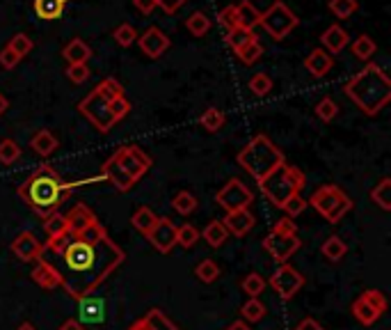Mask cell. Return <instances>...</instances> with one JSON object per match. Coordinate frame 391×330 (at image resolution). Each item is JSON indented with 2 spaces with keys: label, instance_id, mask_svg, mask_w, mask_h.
I'll use <instances>...</instances> for the list:
<instances>
[{
  "label": "cell",
  "instance_id": "6da1fadb",
  "mask_svg": "<svg viewBox=\"0 0 391 330\" xmlns=\"http://www.w3.org/2000/svg\"><path fill=\"white\" fill-rule=\"evenodd\" d=\"M69 220V234L62 241L44 243L62 261L57 268L62 287L71 298L92 296L108 277L124 264L126 252L108 236L103 225L85 205H73L64 214Z\"/></svg>",
  "mask_w": 391,
  "mask_h": 330
},
{
  "label": "cell",
  "instance_id": "7a4b0ae2",
  "mask_svg": "<svg viewBox=\"0 0 391 330\" xmlns=\"http://www.w3.org/2000/svg\"><path fill=\"white\" fill-rule=\"evenodd\" d=\"M76 186H82V184L80 182L66 184L51 165H39V168L19 186L17 193L37 216L46 218V216L57 211V207L62 205V202L69 200V195Z\"/></svg>",
  "mask_w": 391,
  "mask_h": 330
},
{
  "label": "cell",
  "instance_id": "3957f363",
  "mask_svg": "<svg viewBox=\"0 0 391 330\" xmlns=\"http://www.w3.org/2000/svg\"><path fill=\"white\" fill-rule=\"evenodd\" d=\"M343 92L364 115L373 117L378 115L391 99V80L382 67L371 62L359 73L345 80Z\"/></svg>",
  "mask_w": 391,
  "mask_h": 330
},
{
  "label": "cell",
  "instance_id": "277c9868",
  "mask_svg": "<svg viewBox=\"0 0 391 330\" xmlns=\"http://www.w3.org/2000/svg\"><path fill=\"white\" fill-rule=\"evenodd\" d=\"M236 161L252 179L261 182V179L268 177L277 165L284 163V154L268 136L259 133V136H254L243 149H240Z\"/></svg>",
  "mask_w": 391,
  "mask_h": 330
},
{
  "label": "cell",
  "instance_id": "5b68a950",
  "mask_svg": "<svg viewBox=\"0 0 391 330\" xmlns=\"http://www.w3.org/2000/svg\"><path fill=\"white\" fill-rule=\"evenodd\" d=\"M307 186V177L302 170L293 168L287 161L282 165H277V168L270 172L268 177H263L259 182V189L261 193L266 195L268 202H273L275 207H284L287 205V200L293 198V195H298Z\"/></svg>",
  "mask_w": 391,
  "mask_h": 330
},
{
  "label": "cell",
  "instance_id": "8992f818",
  "mask_svg": "<svg viewBox=\"0 0 391 330\" xmlns=\"http://www.w3.org/2000/svg\"><path fill=\"white\" fill-rule=\"evenodd\" d=\"M263 250H266L277 264H287L293 254H295V250H300L295 223L291 218L277 220L275 227L268 232L266 238H263Z\"/></svg>",
  "mask_w": 391,
  "mask_h": 330
},
{
  "label": "cell",
  "instance_id": "52a82bcc",
  "mask_svg": "<svg viewBox=\"0 0 391 330\" xmlns=\"http://www.w3.org/2000/svg\"><path fill=\"white\" fill-rule=\"evenodd\" d=\"M307 205L313 207L322 218L334 225L352 209V200L339 189V186L325 184V186H320V189H316L311 193V198L307 200Z\"/></svg>",
  "mask_w": 391,
  "mask_h": 330
},
{
  "label": "cell",
  "instance_id": "ba28073f",
  "mask_svg": "<svg viewBox=\"0 0 391 330\" xmlns=\"http://www.w3.org/2000/svg\"><path fill=\"white\" fill-rule=\"evenodd\" d=\"M259 26H263V30H266L273 40L280 42L284 37H289L291 30L298 26V17L282 3V0H275V3L261 14Z\"/></svg>",
  "mask_w": 391,
  "mask_h": 330
},
{
  "label": "cell",
  "instance_id": "9c48e42d",
  "mask_svg": "<svg viewBox=\"0 0 391 330\" xmlns=\"http://www.w3.org/2000/svg\"><path fill=\"white\" fill-rule=\"evenodd\" d=\"M78 110L85 115L89 122H92L96 129L101 133H108L112 126L117 124V119L112 117V110H110V101L99 92V89H92L85 99L78 103Z\"/></svg>",
  "mask_w": 391,
  "mask_h": 330
},
{
  "label": "cell",
  "instance_id": "30bf717a",
  "mask_svg": "<svg viewBox=\"0 0 391 330\" xmlns=\"http://www.w3.org/2000/svg\"><path fill=\"white\" fill-rule=\"evenodd\" d=\"M215 202L220 205L224 211H240V209H250L254 202V193L240 182V179H229L220 191L215 193Z\"/></svg>",
  "mask_w": 391,
  "mask_h": 330
},
{
  "label": "cell",
  "instance_id": "8fae6325",
  "mask_svg": "<svg viewBox=\"0 0 391 330\" xmlns=\"http://www.w3.org/2000/svg\"><path fill=\"white\" fill-rule=\"evenodd\" d=\"M270 287L280 294V298L291 301V298L304 287V275L300 273L298 268H293L291 264H280V268L270 275Z\"/></svg>",
  "mask_w": 391,
  "mask_h": 330
},
{
  "label": "cell",
  "instance_id": "7c38bea8",
  "mask_svg": "<svg viewBox=\"0 0 391 330\" xmlns=\"http://www.w3.org/2000/svg\"><path fill=\"white\" fill-rule=\"evenodd\" d=\"M112 156H115V161L122 165L126 172H129L135 182H140V179L149 172V168H152V159H149V156L135 145H126L122 149H117Z\"/></svg>",
  "mask_w": 391,
  "mask_h": 330
},
{
  "label": "cell",
  "instance_id": "4fadbf2b",
  "mask_svg": "<svg viewBox=\"0 0 391 330\" xmlns=\"http://www.w3.org/2000/svg\"><path fill=\"white\" fill-rule=\"evenodd\" d=\"M147 238L158 252L167 254V252H172V248L176 245V225L170 218H158L154 223V227L149 229Z\"/></svg>",
  "mask_w": 391,
  "mask_h": 330
},
{
  "label": "cell",
  "instance_id": "5bb4252c",
  "mask_svg": "<svg viewBox=\"0 0 391 330\" xmlns=\"http://www.w3.org/2000/svg\"><path fill=\"white\" fill-rule=\"evenodd\" d=\"M44 243L37 238L33 232H21V234L12 241V252L17 254L21 261H37L44 254Z\"/></svg>",
  "mask_w": 391,
  "mask_h": 330
},
{
  "label": "cell",
  "instance_id": "9a60e30c",
  "mask_svg": "<svg viewBox=\"0 0 391 330\" xmlns=\"http://www.w3.org/2000/svg\"><path fill=\"white\" fill-rule=\"evenodd\" d=\"M138 44H140L142 53H145L147 58H154L156 60V58H161L165 51L170 49V37L165 35L161 28L152 26V28H147V33L140 37Z\"/></svg>",
  "mask_w": 391,
  "mask_h": 330
},
{
  "label": "cell",
  "instance_id": "2e32d148",
  "mask_svg": "<svg viewBox=\"0 0 391 330\" xmlns=\"http://www.w3.org/2000/svg\"><path fill=\"white\" fill-rule=\"evenodd\" d=\"M129 330H181V328H179L163 310L152 307V310L142 314L140 319H135L129 326Z\"/></svg>",
  "mask_w": 391,
  "mask_h": 330
},
{
  "label": "cell",
  "instance_id": "e0dca14e",
  "mask_svg": "<svg viewBox=\"0 0 391 330\" xmlns=\"http://www.w3.org/2000/svg\"><path fill=\"white\" fill-rule=\"evenodd\" d=\"M78 321L82 326H99L105 321V301L96 296H85L78 301Z\"/></svg>",
  "mask_w": 391,
  "mask_h": 330
},
{
  "label": "cell",
  "instance_id": "ac0fdd59",
  "mask_svg": "<svg viewBox=\"0 0 391 330\" xmlns=\"http://www.w3.org/2000/svg\"><path fill=\"white\" fill-rule=\"evenodd\" d=\"M101 177L105 179V182H110L112 186H115L119 193H129L133 186L138 184V182H135V179L129 175V172H126L122 165L115 161V156H110V159L105 161V165H103V175H101Z\"/></svg>",
  "mask_w": 391,
  "mask_h": 330
},
{
  "label": "cell",
  "instance_id": "d6986e66",
  "mask_svg": "<svg viewBox=\"0 0 391 330\" xmlns=\"http://www.w3.org/2000/svg\"><path fill=\"white\" fill-rule=\"evenodd\" d=\"M222 225L227 227L229 234L245 236V234H250V232L254 229L257 218H254V214L250 211V209H240V211H229L227 218L222 220Z\"/></svg>",
  "mask_w": 391,
  "mask_h": 330
},
{
  "label": "cell",
  "instance_id": "ffe728a7",
  "mask_svg": "<svg viewBox=\"0 0 391 330\" xmlns=\"http://www.w3.org/2000/svg\"><path fill=\"white\" fill-rule=\"evenodd\" d=\"M30 275H33V280L46 291L62 287V275H60L57 268L53 264H48L46 259H37V264H35L33 273H30Z\"/></svg>",
  "mask_w": 391,
  "mask_h": 330
},
{
  "label": "cell",
  "instance_id": "44dd1931",
  "mask_svg": "<svg viewBox=\"0 0 391 330\" xmlns=\"http://www.w3.org/2000/svg\"><path fill=\"white\" fill-rule=\"evenodd\" d=\"M322 46L327 49V53L329 55H339L341 51L348 46V42H350V37H348V33H345V30L341 28V26H329L325 33H322Z\"/></svg>",
  "mask_w": 391,
  "mask_h": 330
},
{
  "label": "cell",
  "instance_id": "7402d4cb",
  "mask_svg": "<svg viewBox=\"0 0 391 330\" xmlns=\"http://www.w3.org/2000/svg\"><path fill=\"white\" fill-rule=\"evenodd\" d=\"M44 232H46L48 241L46 243H55L62 241V238L69 234V220H66L64 214H51L44 218Z\"/></svg>",
  "mask_w": 391,
  "mask_h": 330
},
{
  "label": "cell",
  "instance_id": "603a6c76",
  "mask_svg": "<svg viewBox=\"0 0 391 330\" xmlns=\"http://www.w3.org/2000/svg\"><path fill=\"white\" fill-rule=\"evenodd\" d=\"M304 67H307V71H309L311 76L322 78L329 69H332V55H329L327 51H322V49H313L311 53L307 55Z\"/></svg>",
  "mask_w": 391,
  "mask_h": 330
},
{
  "label": "cell",
  "instance_id": "cb8c5ba5",
  "mask_svg": "<svg viewBox=\"0 0 391 330\" xmlns=\"http://www.w3.org/2000/svg\"><path fill=\"white\" fill-rule=\"evenodd\" d=\"M30 147H33V152L37 156H42V159H48V156L57 149V138L53 136L48 129H39L33 138H30Z\"/></svg>",
  "mask_w": 391,
  "mask_h": 330
},
{
  "label": "cell",
  "instance_id": "d4e9b609",
  "mask_svg": "<svg viewBox=\"0 0 391 330\" xmlns=\"http://www.w3.org/2000/svg\"><path fill=\"white\" fill-rule=\"evenodd\" d=\"M62 58L69 64H87V60L92 58V49H89L82 40H71L62 49Z\"/></svg>",
  "mask_w": 391,
  "mask_h": 330
},
{
  "label": "cell",
  "instance_id": "484cf974",
  "mask_svg": "<svg viewBox=\"0 0 391 330\" xmlns=\"http://www.w3.org/2000/svg\"><path fill=\"white\" fill-rule=\"evenodd\" d=\"M204 241L210 245V248H222L224 243H227V238H229V232L227 227L222 225V220H213V223H208L204 232L199 234Z\"/></svg>",
  "mask_w": 391,
  "mask_h": 330
},
{
  "label": "cell",
  "instance_id": "4316f807",
  "mask_svg": "<svg viewBox=\"0 0 391 330\" xmlns=\"http://www.w3.org/2000/svg\"><path fill=\"white\" fill-rule=\"evenodd\" d=\"M236 12H238V26H240V28L254 30V26H259L261 12L250 3V0H243V3H238V5H236Z\"/></svg>",
  "mask_w": 391,
  "mask_h": 330
},
{
  "label": "cell",
  "instance_id": "83f0119b",
  "mask_svg": "<svg viewBox=\"0 0 391 330\" xmlns=\"http://www.w3.org/2000/svg\"><path fill=\"white\" fill-rule=\"evenodd\" d=\"M66 0H35V14L44 21H55L64 12Z\"/></svg>",
  "mask_w": 391,
  "mask_h": 330
},
{
  "label": "cell",
  "instance_id": "f1b7e54d",
  "mask_svg": "<svg viewBox=\"0 0 391 330\" xmlns=\"http://www.w3.org/2000/svg\"><path fill=\"white\" fill-rule=\"evenodd\" d=\"M371 200L385 211H391V179L385 177L371 189Z\"/></svg>",
  "mask_w": 391,
  "mask_h": 330
},
{
  "label": "cell",
  "instance_id": "f546056e",
  "mask_svg": "<svg viewBox=\"0 0 391 330\" xmlns=\"http://www.w3.org/2000/svg\"><path fill=\"white\" fill-rule=\"evenodd\" d=\"M227 42H229V46L236 51H243L247 44H252V42H257V35H254V30H245V28H231L229 30V35H227Z\"/></svg>",
  "mask_w": 391,
  "mask_h": 330
},
{
  "label": "cell",
  "instance_id": "4dcf8cb0",
  "mask_svg": "<svg viewBox=\"0 0 391 330\" xmlns=\"http://www.w3.org/2000/svg\"><path fill=\"white\" fill-rule=\"evenodd\" d=\"M156 220H158V216H156L149 207H140L138 211L131 216V225H133V227L138 229V232H142L145 236L149 234V229L154 227Z\"/></svg>",
  "mask_w": 391,
  "mask_h": 330
},
{
  "label": "cell",
  "instance_id": "1f68e13d",
  "mask_svg": "<svg viewBox=\"0 0 391 330\" xmlns=\"http://www.w3.org/2000/svg\"><path fill=\"white\" fill-rule=\"evenodd\" d=\"M350 310H352V314H355V319H357L362 326H373L375 321H378V319L382 317V314L375 312L371 305L364 303L362 298H357V301L350 305Z\"/></svg>",
  "mask_w": 391,
  "mask_h": 330
},
{
  "label": "cell",
  "instance_id": "d6a6232c",
  "mask_svg": "<svg viewBox=\"0 0 391 330\" xmlns=\"http://www.w3.org/2000/svg\"><path fill=\"white\" fill-rule=\"evenodd\" d=\"M172 207H174V211H176V214L190 216L192 211H197L199 202H197V198H194V195H192L190 191H181V193H176V195H174V200H172Z\"/></svg>",
  "mask_w": 391,
  "mask_h": 330
},
{
  "label": "cell",
  "instance_id": "836d02e7",
  "mask_svg": "<svg viewBox=\"0 0 391 330\" xmlns=\"http://www.w3.org/2000/svg\"><path fill=\"white\" fill-rule=\"evenodd\" d=\"M345 252H348V245L343 243V238L339 236H327L325 243H322V254L329 259V261H341L345 257Z\"/></svg>",
  "mask_w": 391,
  "mask_h": 330
},
{
  "label": "cell",
  "instance_id": "e575fe53",
  "mask_svg": "<svg viewBox=\"0 0 391 330\" xmlns=\"http://www.w3.org/2000/svg\"><path fill=\"white\" fill-rule=\"evenodd\" d=\"M240 314H243L245 324H257V321H263V317H266V305L259 298H250V301L240 307Z\"/></svg>",
  "mask_w": 391,
  "mask_h": 330
},
{
  "label": "cell",
  "instance_id": "d590c367",
  "mask_svg": "<svg viewBox=\"0 0 391 330\" xmlns=\"http://www.w3.org/2000/svg\"><path fill=\"white\" fill-rule=\"evenodd\" d=\"M185 28H188V33L194 35V37H204V35H208V30H210V19L206 17L204 12H194V14L188 17Z\"/></svg>",
  "mask_w": 391,
  "mask_h": 330
},
{
  "label": "cell",
  "instance_id": "8d00e7d4",
  "mask_svg": "<svg viewBox=\"0 0 391 330\" xmlns=\"http://www.w3.org/2000/svg\"><path fill=\"white\" fill-rule=\"evenodd\" d=\"M375 51H378V46H375V42L368 35H359L357 40L352 42V55L364 60V62L375 55Z\"/></svg>",
  "mask_w": 391,
  "mask_h": 330
},
{
  "label": "cell",
  "instance_id": "74e56055",
  "mask_svg": "<svg viewBox=\"0 0 391 330\" xmlns=\"http://www.w3.org/2000/svg\"><path fill=\"white\" fill-rule=\"evenodd\" d=\"M199 124H201V129H206L208 133L220 131V129H222V124H224L222 110H217V108H206L204 112H201Z\"/></svg>",
  "mask_w": 391,
  "mask_h": 330
},
{
  "label": "cell",
  "instance_id": "f35d334b",
  "mask_svg": "<svg viewBox=\"0 0 391 330\" xmlns=\"http://www.w3.org/2000/svg\"><path fill=\"white\" fill-rule=\"evenodd\" d=\"M21 159V147L17 140L12 138H5L0 140V163L3 165H12Z\"/></svg>",
  "mask_w": 391,
  "mask_h": 330
},
{
  "label": "cell",
  "instance_id": "ab89813d",
  "mask_svg": "<svg viewBox=\"0 0 391 330\" xmlns=\"http://www.w3.org/2000/svg\"><path fill=\"white\" fill-rule=\"evenodd\" d=\"M194 275H197L201 282L210 284L220 277V266H217L213 259H204V261H199L197 268H194Z\"/></svg>",
  "mask_w": 391,
  "mask_h": 330
},
{
  "label": "cell",
  "instance_id": "60d3db41",
  "mask_svg": "<svg viewBox=\"0 0 391 330\" xmlns=\"http://www.w3.org/2000/svg\"><path fill=\"white\" fill-rule=\"evenodd\" d=\"M199 238V229L194 227V225H181V227H176V245L185 248V250H190V248L197 243Z\"/></svg>",
  "mask_w": 391,
  "mask_h": 330
},
{
  "label": "cell",
  "instance_id": "b9f144b4",
  "mask_svg": "<svg viewBox=\"0 0 391 330\" xmlns=\"http://www.w3.org/2000/svg\"><path fill=\"white\" fill-rule=\"evenodd\" d=\"M243 291L250 298H259V294H263V289H266V280H263V275L259 273H250V275H245V280H243Z\"/></svg>",
  "mask_w": 391,
  "mask_h": 330
},
{
  "label": "cell",
  "instance_id": "7bdbcfd3",
  "mask_svg": "<svg viewBox=\"0 0 391 330\" xmlns=\"http://www.w3.org/2000/svg\"><path fill=\"white\" fill-rule=\"evenodd\" d=\"M247 85H250V92H254L257 96H266V94H270V89H273V78H270L268 73L259 71L250 78Z\"/></svg>",
  "mask_w": 391,
  "mask_h": 330
},
{
  "label": "cell",
  "instance_id": "ee69618b",
  "mask_svg": "<svg viewBox=\"0 0 391 330\" xmlns=\"http://www.w3.org/2000/svg\"><path fill=\"white\" fill-rule=\"evenodd\" d=\"M336 115H339V106H336V101L329 99V96L316 103V117L322 119V122H332Z\"/></svg>",
  "mask_w": 391,
  "mask_h": 330
},
{
  "label": "cell",
  "instance_id": "f6af8a7d",
  "mask_svg": "<svg viewBox=\"0 0 391 330\" xmlns=\"http://www.w3.org/2000/svg\"><path fill=\"white\" fill-rule=\"evenodd\" d=\"M329 12L336 19H348L357 12V0H329Z\"/></svg>",
  "mask_w": 391,
  "mask_h": 330
},
{
  "label": "cell",
  "instance_id": "bcb514c9",
  "mask_svg": "<svg viewBox=\"0 0 391 330\" xmlns=\"http://www.w3.org/2000/svg\"><path fill=\"white\" fill-rule=\"evenodd\" d=\"M359 298H362L364 303L371 305L378 314H385L387 312V298H385V294H382L380 289H366Z\"/></svg>",
  "mask_w": 391,
  "mask_h": 330
},
{
  "label": "cell",
  "instance_id": "7dc6e473",
  "mask_svg": "<svg viewBox=\"0 0 391 330\" xmlns=\"http://www.w3.org/2000/svg\"><path fill=\"white\" fill-rule=\"evenodd\" d=\"M96 89H99V92H101L108 101H115V99H119V96H124L122 82H117L115 78H103L99 85H96Z\"/></svg>",
  "mask_w": 391,
  "mask_h": 330
},
{
  "label": "cell",
  "instance_id": "c3c4849f",
  "mask_svg": "<svg viewBox=\"0 0 391 330\" xmlns=\"http://www.w3.org/2000/svg\"><path fill=\"white\" fill-rule=\"evenodd\" d=\"M7 46H10L19 58H26V55L30 53V51H33L35 44H33V40H30V37H28L26 33H19V35H14V37H12Z\"/></svg>",
  "mask_w": 391,
  "mask_h": 330
},
{
  "label": "cell",
  "instance_id": "681fc988",
  "mask_svg": "<svg viewBox=\"0 0 391 330\" xmlns=\"http://www.w3.org/2000/svg\"><path fill=\"white\" fill-rule=\"evenodd\" d=\"M112 37H115V42L119 44V46H131V44H135V37H138V33H135V28L129 26V24H122L115 28V33H112Z\"/></svg>",
  "mask_w": 391,
  "mask_h": 330
},
{
  "label": "cell",
  "instance_id": "f907efd6",
  "mask_svg": "<svg viewBox=\"0 0 391 330\" xmlns=\"http://www.w3.org/2000/svg\"><path fill=\"white\" fill-rule=\"evenodd\" d=\"M236 55H238V60H240L243 64H254V62H257V60L263 55V46H261L259 40H257V42L247 44V46H245L243 51H238Z\"/></svg>",
  "mask_w": 391,
  "mask_h": 330
},
{
  "label": "cell",
  "instance_id": "816d5d0a",
  "mask_svg": "<svg viewBox=\"0 0 391 330\" xmlns=\"http://www.w3.org/2000/svg\"><path fill=\"white\" fill-rule=\"evenodd\" d=\"M307 207H309V205H307V200L298 193V195H293V198H289V200H287V205H284L282 209H284V211H287L289 218H295V216L302 214Z\"/></svg>",
  "mask_w": 391,
  "mask_h": 330
},
{
  "label": "cell",
  "instance_id": "f5cc1de1",
  "mask_svg": "<svg viewBox=\"0 0 391 330\" xmlns=\"http://www.w3.org/2000/svg\"><path fill=\"white\" fill-rule=\"evenodd\" d=\"M217 21H220L222 28H236L238 26V12H236V5H227L224 10H220V14H217Z\"/></svg>",
  "mask_w": 391,
  "mask_h": 330
},
{
  "label": "cell",
  "instance_id": "db71d44e",
  "mask_svg": "<svg viewBox=\"0 0 391 330\" xmlns=\"http://www.w3.org/2000/svg\"><path fill=\"white\" fill-rule=\"evenodd\" d=\"M110 110H112V117H115L117 122H122V119L131 112V103L126 96H119V99L110 101Z\"/></svg>",
  "mask_w": 391,
  "mask_h": 330
},
{
  "label": "cell",
  "instance_id": "11a10c76",
  "mask_svg": "<svg viewBox=\"0 0 391 330\" xmlns=\"http://www.w3.org/2000/svg\"><path fill=\"white\" fill-rule=\"evenodd\" d=\"M66 76L73 82H85L89 78V67L87 64H69L66 67Z\"/></svg>",
  "mask_w": 391,
  "mask_h": 330
},
{
  "label": "cell",
  "instance_id": "9f6ffc18",
  "mask_svg": "<svg viewBox=\"0 0 391 330\" xmlns=\"http://www.w3.org/2000/svg\"><path fill=\"white\" fill-rule=\"evenodd\" d=\"M21 62V58L14 53V51L7 46V49H3L0 51V64L5 67V69H14V67H17Z\"/></svg>",
  "mask_w": 391,
  "mask_h": 330
},
{
  "label": "cell",
  "instance_id": "6f0895ef",
  "mask_svg": "<svg viewBox=\"0 0 391 330\" xmlns=\"http://www.w3.org/2000/svg\"><path fill=\"white\" fill-rule=\"evenodd\" d=\"M185 3L188 0H156V7H163L167 14H174V12L181 10Z\"/></svg>",
  "mask_w": 391,
  "mask_h": 330
},
{
  "label": "cell",
  "instance_id": "680465c9",
  "mask_svg": "<svg viewBox=\"0 0 391 330\" xmlns=\"http://www.w3.org/2000/svg\"><path fill=\"white\" fill-rule=\"evenodd\" d=\"M293 330H325V328H322V326H320V324H318V321H316V319L307 317V319H302V321H300V324H298L295 328H293Z\"/></svg>",
  "mask_w": 391,
  "mask_h": 330
},
{
  "label": "cell",
  "instance_id": "91938a15",
  "mask_svg": "<svg viewBox=\"0 0 391 330\" xmlns=\"http://www.w3.org/2000/svg\"><path fill=\"white\" fill-rule=\"evenodd\" d=\"M133 5L138 7L142 14H152L156 10V0H133Z\"/></svg>",
  "mask_w": 391,
  "mask_h": 330
},
{
  "label": "cell",
  "instance_id": "94428289",
  "mask_svg": "<svg viewBox=\"0 0 391 330\" xmlns=\"http://www.w3.org/2000/svg\"><path fill=\"white\" fill-rule=\"evenodd\" d=\"M57 330H85V328H82V324H80L78 319H66Z\"/></svg>",
  "mask_w": 391,
  "mask_h": 330
},
{
  "label": "cell",
  "instance_id": "6125c7cd",
  "mask_svg": "<svg viewBox=\"0 0 391 330\" xmlns=\"http://www.w3.org/2000/svg\"><path fill=\"white\" fill-rule=\"evenodd\" d=\"M227 330H252V328H250V324H245V321L240 319V321H234Z\"/></svg>",
  "mask_w": 391,
  "mask_h": 330
},
{
  "label": "cell",
  "instance_id": "be15d7a7",
  "mask_svg": "<svg viewBox=\"0 0 391 330\" xmlns=\"http://www.w3.org/2000/svg\"><path fill=\"white\" fill-rule=\"evenodd\" d=\"M7 108H10V101H7L3 94H0V115H3V112H5Z\"/></svg>",
  "mask_w": 391,
  "mask_h": 330
},
{
  "label": "cell",
  "instance_id": "e7e4bbea",
  "mask_svg": "<svg viewBox=\"0 0 391 330\" xmlns=\"http://www.w3.org/2000/svg\"><path fill=\"white\" fill-rule=\"evenodd\" d=\"M17 330H37V328H35L33 324H30V321H26V324H21V326H19Z\"/></svg>",
  "mask_w": 391,
  "mask_h": 330
}]
</instances>
